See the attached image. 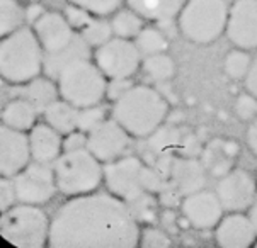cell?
<instances>
[{
    "label": "cell",
    "mask_w": 257,
    "mask_h": 248,
    "mask_svg": "<svg viewBox=\"0 0 257 248\" xmlns=\"http://www.w3.org/2000/svg\"><path fill=\"white\" fill-rule=\"evenodd\" d=\"M78 33L82 34V38H84L92 48L101 46V45H104V43L109 41L111 38H114V31H112L111 21L97 19V17H94V19Z\"/></svg>",
    "instance_id": "32"
},
{
    "label": "cell",
    "mask_w": 257,
    "mask_h": 248,
    "mask_svg": "<svg viewBox=\"0 0 257 248\" xmlns=\"http://www.w3.org/2000/svg\"><path fill=\"white\" fill-rule=\"evenodd\" d=\"M45 72V50L33 26H23L0 43V73L6 82L21 85Z\"/></svg>",
    "instance_id": "3"
},
{
    "label": "cell",
    "mask_w": 257,
    "mask_h": 248,
    "mask_svg": "<svg viewBox=\"0 0 257 248\" xmlns=\"http://www.w3.org/2000/svg\"><path fill=\"white\" fill-rule=\"evenodd\" d=\"M130 134L117 121L106 119L89 133V151L101 162L107 163L119 158L130 145Z\"/></svg>",
    "instance_id": "14"
},
{
    "label": "cell",
    "mask_w": 257,
    "mask_h": 248,
    "mask_svg": "<svg viewBox=\"0 0 257 248\" xmlns=\"http://www.w3.org/2000/svg\"><path fill=\"white\" fill-rule=\"evenodd\" d=\"M53 170L58 190L68 197L94 192L101 180H104L101 160L90 153L89 148L63 151L55 162Z\"/></svg>",
    "instance_id": "7"
},
{
    "label": "cell",
    "mask_w": 257,
    "mask_h": 248,
    "mask_svg": "<svg viewBox=\"0 0 257 248\" xmlns=\"http://www.w3.org/2000/svg\"><path fill=\"white\" fill-rule=\"evenodd\" d=\"M147 165L138 156H119L104 167V180L109 192L132 202L147 192L143 177Z\"/></svg>",
    "instance_id": "9"
},
{
    "label": "cell",
    "mask_w": 257,
    "mask_h": 248,
    "mask_svg": "<svg viewBox=\"0 0 257 248\" xmlns=\"http://www.w3.org/2000/svg\"><path fill=\"white\" fill-rule=\"evenodd\" d=\"M187 0H126L128 7L152 23L169 21L179 16Z\"/></svg>",
    "instance_id": "23"
},
{
    "label": "cell",
    "mask_w": 257,
    "mask_h": 248,
    "mask_svg": "<svg viewBox=\"0 0 257 248\" xmlns=\"http://www.w3.org/2000/svg\"><path fill=\"white\" fill-rule=\"evenodd\" d=\"M140 234L128 202L112 192H89L72 197L55 212L48 246L133 248Z\"/></svg>",
    "instance_id": "1"
},
{
    "label": "cell",
    "mask_w": 257,
    "mask_h": 248,
    "mask_svg": "<svg viewBox=\"0 0 257 248\" xmlns=\"http://www.w3.org/2000/svg\"><path fill=\"white\" fill-rule=\"evenodd\" d=\"M243 80H245V89L257 97V56L252 60L249 73H247V77Z\"/></svg>",
    "instance_id": "41"
},
{
    "label": "cell",
    "mask_w": 257,
    "mask_h": 248,
    "mask_svg": "<svg viewBox=\"0 0 257 248\" xmlns=\"http://www.w3.org/2000/svg\"><path fill=\"white\" fill-rule=\"evenodd\" d=\"M181 211L193 228L196 229H211L216 228V224L223 217V204L216 192L210 190H198L189 195H186L181 202Z\"/></svg>",
    "instance_id": "15"
},
{
    "label": "cell",
    "mask_w": 257,
    "mask_h": 248,
    "mask_svg": "<svg viewBox=\"0 0 257 248\" xmlns=\"http://www.w3.org/2000/svg\"><path fill=\"white\" fill-rule=\"evenodd\" d=\"M228 14L226 0H187L177 16V28L187 41L211 45L226 33Z\"/></svg>",
    "instance_id": "4"
},
{
    "label": "cell",
    "mask_w": 257,
    "mask_h": 248,
    "mask_svg": "<svg viewBox=\"0 0 257 248\" xmlns=\"http://www.w3.org/2000/svg\"><path fill=\"white\" fill-rule=\"evenodd\" d=\"M33 29L36 33L45 53H55V51L70 45L73 36L77 34L75 29L67 21L65 14L50 11H46L39 17V21L33 26Z\"/></svg>",
    "instance_id": "18"
},
{
    "label": "cell",
    "mask_w": 257,
    "mask_h": 248,
    "mask_svg": "<svg viewBox=\"0 0 257 248\" xmlns=\"http://www.w3.org/2000/svg\"><path fill=\"white\" fill-rule=\"evenodd\" d=\"M89 146V134L75 129V131L65 134L63 138V151H77V150H85Z\"/></svg>",
    "instance_id": "40"
},
{
    "label": "cell",
    "mask_w": 257,
    "mask_h": 248,
    "mask_svg": "<svg viewBox=\"0 0 257 248\" xmlns=\"http://www.w3.org/2000/svg\"><path fill=\"white\" fill-rule=\"evenodd\" d=\"M240 155V145L232 138H213L203 148L199 160L210 175L220 178L233 170L235 162Z\"/></svg>",
    "instance_id": "19"
},
{
    "label": "cell",
    "mask_w": 257,
    "mask_h": 248,
    "mask_svg": "<svg viewBox=\"0 0 257 248\" xmlns=\"http://www.w3.org/2000/svg\"><path fill=\"white\" fill-rule=\"evenodd\" d=\"M250 65H252V58L249 55V50L235 48V50L226 53L223 62V70L232 80H242L249 73Z\"/></svg>",
    "instance_id": "31"
},
{
    "label": "cell",
    "mask_w": 257,
    "mask_h": 248,
    "mask_svg": "<svg viewBox=\"0 0 257 248\" xmlns=\"http://www.w3.org/2000/svg\"><path fill=\"white\" fill-rule=\"evenodd\" d=\"M90 46L89 43L82 38V34L78 33L73 36L70 45H67L62 50L55 51V53H45V73L50 78H58L65 67H68L70 63L77 62L82 58H90Z\"/></svg>",
    "instance_id": "21"
},
{
    "label": "cell",
    "mask_w": 257,
    "mask_h": 248,
    "mask_svg": "<svg viewBox=\"0 0 257 248\" xmlns=\"http://www.w3.org/2000/svg\"><path fill=\"white\" fill-rule=\"evenodd\" d=\"M135 87L132 77H121V78H107V89H106V97L109 101L116 102L119 97L132 90Z\"/></svg>",
    "instance_id": "38"
},
{
    "label": "cell",
    "mask_w": 257,
    "mask_h": 248,
    "mask_svg": "<svg viewBox=\"0 0 257 248\" xmlns=\"http://www.w3.org/2000/svg\"><path fill=\"white\" fill-rule=\"evenodd\" d=\"M233 112L240 121H245V123L254 121L257 117V97L249 90L238 94L233 104Z\"/></svg>",
    "instance_id": "34"
},
{
    "label": "cell",
    "mask_w": 257,
    "mask_h": 248,
    "mask_svg": "<svg viewBox=\"0 0 257 248\" xmlns=\"http://www.w3.org/2000/svg\"><path fill=\"white\" fill-rule=\"evenodd\" d=\"M17 201V192H16V185H14V178L12 177H2L0 180V209L7 211Z\"/></svg>",
    "instance_id": "39"
},
{
    "label": "cell",
    "mask_w": 257,
    "mask_h": 248,
    "mask_svg": "<svg viewBox=\"0 0 257 248\" xmlns=\"http://www.w3.org/2000/svg\"><path fill=\"white\" fill-rule=\"evenodd\" d=\"M245 138H247V145H249L250 151L257 156V117L254 121H250V126L245 133Z\"/></svg>",
    "instance_id": "43"
},
{
    "label": "cell",
    "mask_w": 257,
    "mask_h": 248,
    "mask_svg": "<svg viewBox=\"0 0 257 248\" xmlns=\"http://www.w3.org/2000/svg\"><path fill=\"white\" fill-rule=\"evenodd\" d=\"M29 158H33L29 134L2 124L0 128V173L2 177H16L29 165Z\"/></svg>",
    "instance_id": "12"
},
{
    "label": "cell",
    "mask_w": 257,
    "mask_h": 248,
    "mask_svg": "<svg viewBox=\"0 0 257 248\" xmlns=\"http://www.w3.org/2000/svg\"><path fill=\"white\" fill-rule=\"evenodd\" d=\"M56 84L60 97L82 109L101 104L106 97L107 77L95 62H90V58H82L65 67L56 78Z\"/></svg>",
    "instance_id": "5"
},
{
    "label": "cell",
    "mask_w": 257,
    "mask_h": 248,
    "mask_svg": "<svg viewBox=\"0 0 257 248\" xmlns=\"http://www.w3.org/2000/svg\"><path fill=\"white\" fill-rule=\"evenodd\" d=\"M226 36L237 48H257V0H235L230 7Z\"/></svg>",
    "instance_id": "13"
},
{
    "label": "cell",
    "mask_w": 257,
    "mask_h": 248,
    "mask_svg": "<svg viewBox=\"0 0 257 248\" xmlns=\"http://www.w3.org/2000/svg\"><path fill=\"white\" fill-rule=\"evenodd\" d=\"M106 121V109L102 106H89V107H82L78 111V123L77 129L84 131L89 134L92 129L97 128L99 124H102Z\"/></svg>",
    "instance_id": "33"
},
{
    "label": "cell",
    "mask_w": 257,
    "mask_h": 248,
    "mask_svg": "<svg viewBox=\"0 0 257 248\" xmlns=\"http://www.w3.org/2000/svg\"><path fill=\"white\" fill-rule=\"evenodd\" d=\"M167 116V101L148 85H135L112 106V117L135 138H148Z\"/></svg>",
    "instance_id": "2"
},
{
    "label": "cell",
    "mask_w": 257,
    "mask_h": 248,
    "mask_svg": "<svg viewBox=\"0 0 257 248\" xmlns=\"http://www.w3.org/2000/svg\"><path fill=\"white\" fill-rule=\"evenodd\" d=\"M182 138H184V134L179 131L177 124H162L148 136V146L160 156L179 153Z\"/></svg>",
    "instance_id": "26"
},
{
    "label": "cell",
    "mask_w": 257,
    "mask_h": 248,
    "mask_svg": "<svg viewBox=\"0 0 257 248\" xmlns=\"http://www.w3.org/2000/svg\"><path fill=\"white\" fill-rule=\"evenodd\" d=\"M142 248H169L172 245V240L164 229L160 228H145L140 234Z\"/></svg>",
    "instance_id": "36"
},
{
    "label": "cell",
    "mask_w": 257,
    "mask_h": 248,
    "mask_svg": "<svg viewBox=\"0 0 257 248\" xmlns=\"http://www.w3.org/2000/svg\"><path fill=\"white\" fill-rule=\"evenodd\" d=\"M45 12L46 11L43 9L41 4H29V6L26 7V23L29 26H34Z\"/></svg>",
    "instance_id": "42"
},
{
    "label": "cell",
    "mask_w": 257,
    "mask_h": 248,
    "mask_svg": "<svg viewBox=\"0 0 257 248\" xmlns=\"http://www.w3.org/2000/svg\"><path fill=\"white\" fill-rule=\"evenodd\" d=\"M169 185L181 195H189L201 190L206 184V168L196 156H177L172 158L167 175Z\"/></svg>",
    "instance_id": "17"
},
{
    "label": "cell",
    "mask_w": 257,
    "mask_h": 248,
    "mask_svg": "<svg viewBox=\"0 0 257 248\" xmlns=\"http://www.w3.org/2000/svg\"><path fill=\"white\" fill-rule=\"evenodd\" d=\"M94 62L107 78L133 77L142 65V53L132 39L114 36L95 48Z\"/></svg>",
    "instance_id": "8"
},
{
    "label": "cell",
    "mask_w": 257,
    "mask_h": 248,
    "mask_svg": "<svg viewBox=\"0 0 257 248\" xmlns=\"http://www.w3.org/2000/svg\"><path fill=\"white\" fill-rule=\"evenodd\" d=\"M70 4H77V6L90 11L94 16H111L114 14L121 4L126 0H68Z\"/></svg>",
    "instance_id": "35"
},
{
    "label": "cell",
    "mask_w": 257,
    "mask_h": 248,
    "mask_svg": "<svg viewBox=\"0 0 257 248\" xmlns=\"http://www.w3.org/2000/svg\"><path fill=\"white\" fill-rule=\"evenodd\" d=\"M215 238L221 248H249L254 246L257 231L250 216L243 212H230L216 224Z\"/></svg>",
    "instance_id": "16"
},
{
    "label": "cell",
    "mask_w": 257,
    "mask_h": 248,
    "mask_svg": "<svg viewBox=\"0 0 257 248\" xmlns=\"http://www.w3.org/2000/svg\"><path fill=\"white\" fill-rule=\"evenodd\" d=\"M12 178H14L17 201L24 204L41 206L51 201L58 190L55 170L48 167V163H29L24 170H21Z\"/></svg>",
    "instance_id": "10"
},
{
    "label": "cell",
    "mask_w": 257,
    "mask_h": 248,
    "mask_svg": "<svg viewBox=\"0 0 257 248\" xmlns=\"http://www.w3.org/2000/svg\"><path fill=\"white\" fill-rule=\"evenodd\" d=\"M26 23V9L21 6L19 0H0V34L17 31Z\"/></svg>",
    "instance_id": "29"
},
{
    "label": "cell",
    "mask_w": 257,
    "mask_h": 248,
    "mask_svg": "<svg viewBox=\"0 0 257 248\" xmlns=\"http://www.w3.org/2000/svg\"><path fill=\"white\" fill-rule=\"evenodd\" d=\"M249 216H250L252 223H254V228H255V231H257V201L250 206V212H249Z\"/></svg>",
    "instance_id": "44"
},
{
    "label": "cell",
    "mask_w": 257,
    "mask_h": 248,
    "mask_svg": "<svg viewBox=\"0 0 257 248\" xmlns=\"http://www.w3.org/2000/svg\"><path fill=\"white\" fill-rule=\"evenodd\" d=\"M65 17H67V21L70 23V26L75 31H82V29L85 28L87 24L90 23V21L94 19V14L90 11H87V9L77 6V4H70L68 2V6L65 7Z\"/></svg>",
    "instance_id": "37"
},
{
    "label": "cell",
    "mask_w": 257,
    "mask_h": 248,
    "mask_svg": "<svg viewBox=\"0 0 257 248\" xmlns=\"http://www.w3.org/2000/svg\"><path fill=\"white\" fill-rule=\"evenodd\" d=\"M16 92L19 97L31 101L39 112H45V109L60 97L58 84H53L50 77H36L26 84L16 85Z\"/></svg>",
    "instance_id": "22"
},
{
    "label": "cell",
    "mask_w": 257,
    "mask_h": 248,
    "mask_svg": "<svg viewBox=\"0 0 257 248\" xmlns=\"http://www.w3.org/2000/svg\"><path fill=\"white\" fill-rule=\"evenodd\" d=\"M257 178L242 168H233L218 178L215 192L220 197L225 211L243 212L255 202Z\"/></svg>",
    "instance_id": "11"
},
{
    "label": "cell",
    "mask_w": 257,
    "mask_h": 248,
    "mask_svg": "<svg viewBox=\"0 0 257 248\" xmlns=\"http://www.w3.org/2000/svg\"><path fill=\"white\" fill-rule=\"evenodd\" d=\"M29 145L34 162L55 163L63 151L62 133H58L48 123L36 124L29 131Z\"/></svg>",
    "instance_id": "20"
},
{
    "label": "cell",
    "mask_w": 257,
    "mask_h": 248,
    "mask_svg": "<svg viewBox=\"0 0 257 248\" xmlns=\"http://www.w3.org/2000/svg\"><path fill=\"white\" fill-rule=\"evenodd\" d=\"M78 111L80 109L75 107L65 99H56L55 102H51L50 106L45 109V121L50 126H53L58 133L68 134L77 129L78 123Z\"/></svg>",
    "instance_id": "25"
},
{
    "label": "cell",
    "mask_w": 257,
    "mask_h": 248,
    "mask_svg": "<svg viewBox=\"0 0 257 248\" xmlns=\"http://www.w3.org/2000/svg\"><path fill=\"white\" fill-rule=\"evenodd\" d=\"M135 45L138 46L143 56H150L157 53H165L169 50V39L165 33L159 31L154 26L143 28L140 34L135 38Z\"/></svg>",
    "instance_id": "30"
},
{
    "label": "cell",
    "mask_w": 257,
    "mask_h": 248,
    "mask_svg": "<svg viewBox=\"0 0 257 248\" xmlns=\"http://www.w3.org/2000/svg\"><path fill=\"white\" fill-rule=\"evenodd\" d=\"M51 221L46 212L34 204H17L4 211L0 217V234L17 248H43L50 241Z\"/></svg>",
    "instance_id": "6"
},
{
    "label": "cell",
    "mask_w": 257,
    "mask_h": 248,
    "mask_svg": "<svg viewBox=\"0 0 257 248\" xmlns=\"http://www.w3.org/2000/svg\"><path fill=\"white\" fill-rule=\"evenodd\" d=\"M142 67L145 75L154 82H167L176 73V62L172 60V56L167 55V51L145 56Z\"/></svg>",
    "instance_id": "28"
},
{
    "label": "cell",
    "mask_w": 257,
    "mask_h": 248,
    "mask_svg": "<svg viewBox=\"0 0 257 248\" xmlns=\"http://www.w3.org/2000/svg\"><path fill=\"white\" fill-rule=\"evenodd\" d=\"M254 246H255V248H257V240H255V243H254Z\"/></svg>",
    "instance_id": "45"
},
{
    "label": "cell",
    "mask_w": 257,
    "mask_h": 248,
    "mask_svg": "<svg viewBox=\"0 0 257 248\" xmlns=\"http://www.w3.org/2000/svg\"><path fill=\"white\" fill-rule=\"evenodd\" d=\"M143 21L145 19H143L137 11H133L132 7H128V9L119 7L111 17L114 36L135 39L138 34H140L142 29L145 28V26H143Z\"/></svg>",
    "instance_id": "27"
},
{
    "label": "cell",
    "mask_w": 257,
    "mask_h": 248,
    "mask_svg": "<svg viewBox=\"0 0 257 248\" xmlns=\"http://www.w3.org/2000/svg\"><path fill=\"white\" fill-rule=\"evenodd\" d=\"M38 107L24 97H17L11 101L2 111V124L19 131H31L36 126Z\"/></svg>",
    "instance_id": "24"
},
{
    "label": "cell",
    "mask_w": 257,
    "mask_h": 248,
    "mask_svg": "<svg viewBox=\"0 0 257 248\" xmlns=\"http://www.w3.org/2000/svg\"><path fill=\"white\" fill-rule=\"evenodd\" d=\"M255 178H257V177H255Z\"/></svg>",
    "instance_id": "46"
}]
</instances>
